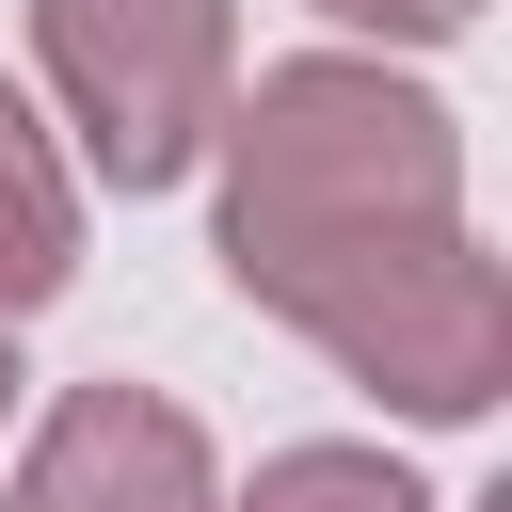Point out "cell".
Instances as JSON below:
<instances>
[{
    "label": "cell",
    "instance_id": "6",
    "mask_svg": "<svg viewBox=\"0 0 512 512\" xmlns=\"http://www.w3.org/2000/svg\"><path fill=\"white\" fill-rule=\"evenodd\" d=\"M224 512H432V496H416L384 448H272Z\"/></svg>",
    "mask_w": 512,
    "mask_h": 512
},
{
    "label": "cell",
    "instance_id": "5",
    "mask_svg": "<svg viewBox=\"0 0 512 512\" xmlns=\"http://www.w3.org/2000/svg\"><path fill=\"white\" fill-rule=\"evenodd\" d=\"M64 272H80V176H64L48 112L0 80V320L64 304Z\"/></svg>",
    "mask_w": 512,
    "mask_h": 512
},
{
    "label": "cell",
    "instance_id": "3",
    "mask_svg": "<svg viewBox=\"0 0 512 512\" xmlns=\"http://www.w3.org/2000/svg\"><path fill=\"white\" fill-rule=\"evenodd\" d=\"M32 80L112 192H176L240 96V0H32Z\"/></svg>",
    "mask_w": 512,
    "mask_h": 512
},
{
    "label": "cell",
    "instance_id": "4",
    "mask_svg": "<svg viewBox=\"0 0 512 512\" xmlns=\"http://www.w3.org/2000/svg\"><path fill=\"white\" fill-rule=\"evenodd\" d=\"M16 512H224V464L208 432L160 400V384H64L16 448Z\"/></svg>",
    "mask_w": 512,
    "mask_h": 512
},
{
    "label": "cell",
    "instance_id": "7",
    "mask_svg": "<svg viewBox=\"0 0 512 512\" xmlns=\"http://www.w3.org/2000/svg\"><path fill=\"white\" fill-rule=\"evenodd\" d=\"M336 32H384V48H448V32H480V0H320Z\"/></svg>",
    "mask_w": 512,
    "mask_h": 512
},
{
    "label": "cell",
    "instance_id": "1",
    "mask_svg": "<svg viewBox=\"0 0 512 512\" xmlns=\"http://www.w3.org/2000/svg\"><path fill=\"white\" fill-rule=\"evenodd\" d=\"M208 160H224V288L272 304V320L320 272H352V256H384L416 224H464V128H448V96H416L368 48L256 64L224 96Z\"/></svg>",
    "mask_w": 512,
    "mask_h": 512
},
{
    "label": "cell",
    "instance_id": "2",
    "mask_svg": "<svg viewBox=\"0 0 512 512\" xmlns=\"http://www.w3.org/2000/svg\"><path fill=\"white\" fill-rule=\"evenodd\" d=\"M288 336L336 352L384 416L464 432V416H496V384H512V272L480 256V224H416V240L320 272V288L288 304Z\"/></svg>",
    "mask_w": 512,
    "mask_h": 512
},
{
    "label": "cell",
    "instance_id": "8",
    "mask_svg": "<svg viewBox=\"0 0 512 512\" xmlns=\"http://www.w3.org/2000/svg\"><path fill=\"white\" fill-rule=\"evenodd\" d=\"M0 416H16V320H0Z\"/></svg>",
    "mask_w": 512,
    "mask_h": 512
}]
</instances>
